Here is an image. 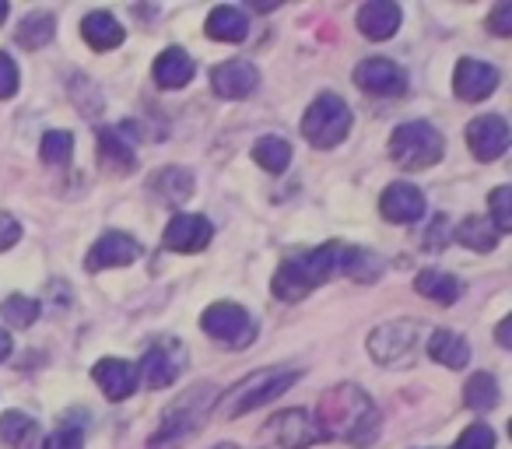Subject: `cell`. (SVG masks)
Instances as JSON below:
<instances>
[{"label": "cell", "instance_id": "cell-1", "mask_svg": "<svg viewBox=\"0 0 512 449\" xmlns=\"http://www.w3.org/2000/svg\"><path fill=\"white\" fill-rule=\"evenodd\" d=\"M316 421L323 439H344L351 446H365L379 435V411L358 386H337L323 397Z\"/></svg>", "mask_w": 512, "mask_h": 449}, {"label": "cell", "instance_id": "cell-2", "mask_svg": "<svg viewBox=\"0 0 512 449\" xmlns=\"http://www.w3.org/2000/svg\"><path fill=\"white\" fill-rule=\"evenodd\" d=\"M344 267V246L341 243H327L316 246V250L295 253L285 264L278 267L271 288L281 302H299L306 299L313 288H320L323 281H330L334 274H341Z\"/></svg>", "mask_w": 512, "mask_h": 449}, {"label": "cell", "instance_id": "cell-3", "mask_svg": "<svg viewBox=\"0 0 512 449\" xmlns=\"http://www.w3.org/2000/svg\"><path fill=\"white\" fill-rule=\"evenodd\" d=\"M446 144H442V134L432 127V123H404V127L393 130L390 137V158L407 172H421L432 169L442 158Z\"/></svg>", "mask_w": 512, "mask_h": 449}, {"label": "cell", "instance_id": "cell-4", "mask_svg": "<svg viewBox=\"0 0 512 449\" xmlns=\"http://www.w3.org/2000/svg\"><path fill=\"white\" fill-rule=\"evenodd\" d=\"M299 376H302V372H295V369H264V372H253V376H246L225 397V404H221V418H239V414L253 411V407L271 404V400L281 397V393H285L288 386H292Z\"/></svg>", "mask_w": 512, "mask_h": 449}, {"label": "cell", "instance_id": "cell-5", "mask_svg": "<svg viewBox=\"0 0 512 449\" xmlns=\"http://www.w3.org/2000/svg\"><path fill=\"white\" fill-rule=\"evenodd\" d=\"M302 134L313 148H337L351 134V109L341 95L327 92L306 109L302 116Z\"/></svg>", "mask_w": 512, "mask_h": 449}, {"label": "cell", "instance_id": "cell-6", "mask_svg": "<svg viewBox=\"0 0 512 449\" xmlns=\"http://www.w3.org/2000/svg\"><path fill=\"white\" fill-rule=\"evenodd\" d=\"M421 337H428V327L418 320H393L376 327V334L369 337V351L379 365L397 369V365H411V358L418 355Z\"/></svg>", "mask_w": 512, "mask_h": 449}, {"label": "cell", "instance_id": "cell-7", "mask_svg": "<svg viewBox=\"0 0 512 449\" xmlns=\"http://www.w3.org/2000/svg\"><path fill=\"white\" fill-rule=\"evenodd\" d=\"M200 327H204V334H211L214 341L228 344V348H249L256 337L253 316L242 306H235V302H214L211 309H204Z\"/></svg>", "mask_w": 512, "mask_h": 449}, {"label": "cell", "instance_id": "cell-8", "mask_svg": "<svg viewBox=\"0 0 512 449\" xmlns=\"http://www.w3.org/2000/svg\"><path fill=\"white\" fill-rule=\"evenodd\" d=\"M214 397H218V390H214L211 383L193 386L190 393H183V397H179L176 404L165 411L162 428H158V435L151 442H155V446H162V442H172V439H183V435H190L193 428L204 421V411H207V404H211Z\"/></svg>", "mask_w": 512, "mask_h": 449}, {"label": "cell", "instance_id": "cell-9", "mask_svg": "<svg viewBox=\"0 0 512 449\" xmlns=\"http://www.w3.org/2000/svg\"><path fill=\"white\" fill-rule=\"evenodd\" d=\"M183 362H186V351L179 341H155L148 351H144L141 365H137V379L151 386V390H165V386L176 383V376L183 372Z\"/></svg>", "mask_w": 512, "mask_h": 449}, {"label": "cell", "instance_id": "cell-10", "mask_svg": "<svg viewBox=\"0 0 512 449\" xmlns=\"http://www.w3.org/2000/svg\"><path fill=\"white\" fill-rule=\"evenodd\" d=\"M355 85L369 95L393 99V95L407 92V71L386 57H372V60H365V64L355 67Z\"/></svg>", "mask_w": 512, "mask_h": 449}, {"label": "cell", "instance_id": "cell-11", "mask_svg": "<svg viewBox=\"0 0 512 449\" xmlns=\"http://www.w3.org/2000/svg\"><path fill=\"white\" fill-rule=\"evenodd\" d=\"M214 229L211 221L204 218V214H176V218L165 225V250L172 253H200L207 243H211Z\"/></svg>", "mask_w": 512, "mask_h": 449}, {"label": "cell", "instance_id": "cell-12", "mask_svg": "<svg viewBox=\"0 0 512 449\" xmlns=\"http://www.w3.org/2000/svg\"><path fill=\"white\" fill-rule=\"evenodd\" d=\"M467 144L477 162H495L509 148V123L502 116H477L467 127Z\"/></svg>", "mask_w": 512, "mask_h": 449}, {"label": "cell", "instance_id": "cell-13", "mask_svg": "<svg viewBox=\"0 0 512 449\" xmlns=\"http://www.w3.org/2000/svg\"><path fill=\"white\" fill-rule=\"evenodd\" d=\"M260 85V71L249 60H225L211 71V88L218 99H249Z\"/></svg>", "mask_w": 512, "mask_h": 449}, {"label": "cell", "instance_id": "cell-14", "mask_svg": "<svg viewBox=\"0 0 512 449\" xmlns=\"http://www.w3.org/2000/svg\"><path fill=\"white\" fill-rule=\"evenodd\" d=\"M144 253V246L127 232H106L92 253L85 257V271H106V267H127Z\"/></svg>", "mask_w": 512, "mask_h": 449}, {"label": "cell", "instance_id": "cell-15", "mask_svg": "<svg viewBox=\"0 0 512 449\" xmlns=\"http://www.w3.org/2000/svg\"><path fill=\"white\" fill-rule=\"evenodd\" d=\"M271 432L285 449H309L313 442H323V428H320V421H316V414L302 411V407L278 414V418L271 421Z\"/></svg>", "mask_w": 512, "mask_h": 449}, {"label": "cell", "instance_id": "cell-16", "mask_svg": "<svg viewBox=\"0 0 512 449\" xmlns=\"http://www.w3.org/2000/svg\"><path fill=\"white\" fill-rule=\"evenodd\" d=\"M379 211H383L386 221L411 225V221L425 218V193L414 183H390L379 197Z\"/></svg>", "mask_w": 512, "mask_h": 449}, {"label": "cell", "instance_id": "cell-17", "mask_svg": "<svg viewBox=\"0 0 512 449\" xmlns=\"http://www.w3.org/2000/svg\"><path fill=\"white\" fill-rule=\"evenodd\" d=\"M453 88L463 102H481L488 99L498 88V71L491 64H481V60H460L453 74Z\"/></svg>", "mask_w": 512, "mask_h": 449}, {"label": "cell", "instance_id": "cell-18", "mask_svg": "<svg viewBox=\"0 0 512 449\" xmlns=\"http://www.w3.org/2000/svg\"><path fill=\"white\" fill-rule=\"evenodd\" d=\"M92 376L109 400H127L137 390V383H141L137 379V365H130L127 358H102V362H95Z\"/></svg>", "mask_w": 512, "mask_h": 449}, {"label": "cell", "instance_id": "cell-19", "mask_svg": "<svg viewBox=\"0 0 512 449\" xmlns=\"http://www.w3.org/2000/svg\"><path fill=\"white\" fill-rule=\"evenodd\" d=\"M358 29H362V36L376 39V43L397 36L400 8L393 4V0H372V4H365V8L358 11Z\"/></svg>", "mask_w": 512, "mask_h": 449}, {"label": "cell", "instance_id": "cell-20", "mask_svg": "<svg viewBox=\"0 0 512 449\" xmlns=\"http://www.w3.org/2000/svg\"><path fill=\"white\" fill-rule=\"evenodd\" d=\"M425 351L432 362L446 365V369H467L470 362V344L453 330H432L425 341Z\"/></svg>", "mask_w": 512, "mask_h": 449}, {"label": "cell", "instance_id": "cell-21", "mask_svg": "<svg viewBox=\"0 0 512 449\" xmlns=\"http://www.w3.org/2000/svg\"><path fill=\"white\" fill-rule=\"evenodd\" d=\"M155 85L165 88V92H172V88H186L193 81V74H197V64H193L190 57H186L183 50H165L162 57L155 60Z\"/></svg>", "mask_w": 512, "mask_h": 449}, {"label": "cell", "instance_id": "cell-22", "mask_svg": "<svg viewBox=\"0 0 512 449\" xmlns=\"http://www.w3.org/2000/svg\"><path fill=\"white\" fill-rule=\"evenodd\" d=\"M134 127L123 123V127H106L99 134V148H102V158L116 169H134L137 165V155H134Z\"/></svg>", "mask_w": 512, "mask_h": 449}, {"label": "cell", "instance_id": "cell-23", "mask_svg": "<svg viewBox=\"0 0 512 449\" xmlns=\"http://www.w3.org/2000/svg\"><path fill=\"white\" fill-rule=\"evenodd\" d=\"M0 442L11 449H43V435L39 425L22 411L0 414Z\"/></svg>", "mask_w": 512, "mask_h": 449}, {"label": "cell", "instance_id": "cell-24", "mask_svg": "<svg viewBox=\"0 0 512 449\" xmlns=\"http://www.w3.org/2000/svg\"><path fill=\"white\" fill-rule=\"evenodd\" d=\"M207 36L218 39V43H242L249 36V18L239 8H214L207 15Z\"/></svg>", "mask_w": 512, "mask_h": 449}, {"label": "cell", "instance_id": "cell-25", "mask_svg": "<svg viewBox=\"0 0 512 449\" xmlns=\"http://www.w3.org/2000/svg\"><path fill=\"white\" fill-rule=\"evenodd\" d=\"M81 36L92 50H113L123 43V29L109 11H92V15L81 22Z\"/></svg>", "mask_w": 512, "mask_h": 449}, {"label": "cell", "instance_id": "cell-26", "mask_svg": "<svg viewBox=\"0 0 512 449\" xmlns=\"http://www.w3.org/2000/svg\"><path fill=\"white\" fill-rule=\"evenodd\" d=\"M53 36H57V18H53L50 11H32V15H25L15 32L18 46H25V50H43V46L53 43Z\"/></svg>", "mask_w": 512, "mask_h": 449}, {"label": "cell", "instance_id": "cell-27", "mask_svg": "<svg viewBox=\"0 0 512 449\" xmlns=\"http://www.w3.org/2000/svg\"><path fill=\"white\" fill-rule=\"evenodd\" d=\"M414 288H418V295L439 302V306H453V302L463 295V285L446 271H421L418 281H414Z\"/></svg>", "mask_w": 512, "mask_h": 449}, {"label": "cell", "instance_id": "cell-28", "mask_svg": "<svg viewBox=\"0 0 512 449\" xmlns=\"http://www.w3.org/2000/svg\"><path fill=\"white\" fill-rule=\"evenodd\" d=\"M253 162L260 165V169H267V172L278 176V172H285L288 162H292V144L278 134L260 137V141L253 144Z\"/></svg>", "mask_w": 512, "mask_h": 449}, {"label": "cell", "instance_id": "cell-29", "mask_svg": "<svg viewBox=\"0 0 512 449\" xmlns=\"http://www.w3.org/2000/svg\"><path fill=\"white\" fill-rule=\"evenodd\" d=\"M453 239L460 246H467V250H474V253H491L498 246V232L491 229L484 218H467L463 225H456Z\"/></svg>", "mask_w": 512, "mask_h": 449}, {"label": "cell", "instance_id": "cell-30", "mask_svg": "<svg viewBox=\"0 0 512 449\" xmlns=\"http://www.w3.org/2000/svg\"><path fill=\"white\" fill-rule=\"evenodd\" d=\"M463 404L470 411H491L498 404V383L491 372H474L463 386Z\"/></svg>", "mask_w": 512, "mask_h": 449}, {"label": "cell", "instance_id": "cell-31", "mask_svg": "<svg viewBox=\"0 0 512 449\" xmlns=\"http://www.w3.org/2000/svg\"><path fill=\"white\" fill-rule=\"evenodd\" d=\"M74 155V137L67 134V130H50V134L43 137V144H39V158H43L46 165H67Z\"/></svg>", "mask_w": 512, "mask_h": 449}, {"label": "cell", "instance_id": "cell-32", "mask_svg": "<svg viewBox=\"0 0 512 449\" xmlns=\"http://www.w3.org/2000/svg\"><path fill=\"white\" fill-rule=\"evenodd\" d=\"M0 313H4V320H8L11 327L25 330V327H32V323L39 320V302L29 299V295H11V299H4Z\"/></svg>", "mask_w": 512, "mask_h": 449}, {"label": "cell", "instance_id": "cell-33", "mask_svg": "<svg viewBox=\"0 0 512 449\" xmlns=\"http://www.w3.org/2000/svg\"><path fill=\"white\" fill-rule=\"evenodd\" d=\"M155 190L162 193V200H186L193 193V176L186 169H165L162 176H158Z\"/></svg>", "mask_w": 512, "mask_h": 449}, {"label": "cell", "instance_id": "cell-34", "mask_svg": "<svg viewBox=\"0 0 512 449\" xmlns=\"http://www.w3.org/2000/svg\"><path fill=\"white\" fill-rule=\"evenodd\" d=\"M491 221H495V232H512V190L509 186H498L491 193Z\"/></svg>", "mask_w": 512, "mask_h": 449}, {"label": "cell", "instance_id": "cell-35", "mask_svg": "<svg viewBox=\"0 0 512 449\" xmlns=\"http://www.w3.org/2000/svg\"><path fill=\"white\" fill-rule=\"evenodd\" d=\"M43 449H85V428L81 425H60L57 432L43 442Z\"/></svg>", "mask_w": 512, "mask_h": 449}, {"label": "cell", "instance_id": "cell-36", "mask_svg": "<svg viewBox=\"0 0 512 449\" xmlns=\"http://www.w3.org/2000/svg\"><path fill=\"white\" fill-rule=\"evenodd\" d=\"M453 449H495V432H491L488 425H481V421H477V425H470L467 432L456 439Z\"/></svg>", "mask_w": 512, "mask_h": 449}, {"label": "cell", "instance_id": "cell-37", "mask_svg": "<svg viewBox=\"0 0 512 449\" xmlns=\"http://www.w3.org/2000/svg\"><path fill=\"white\" fill-rule=\"evenodd\" d=\"M18 92V67L8 53H0V99H11Z\"/></svg>", "mask_w": 512, "mask_h": 449}, {"label": "cell", "instance_id": "cell-38", "mask_svg": "<svg viewBox=\"0 0 512 449\" xmlns=\"http://www.w3.org/2000/svg\"><path fill=\"white\" fill-rule=\"evenodd\" d=\"M446 239H453V229H449L446 214H435L432 229L425 232V246H428V250H442V246H446Z\"/></svg>", "mask_w": 512, "mask_h": 449}, {"label": "cell", "instance_id": "cell-39", "mask_svg": "<svg viewBox=\"0 0 512 449\" xmlns=\"http://www.w3.org/2000/svg\"><path fill=\"white\" fill-rule=\"evenodd\" d=\"M18 239H22V225H18V221L11 218L8 211H0V253L11 250Z\"/></svg>", "mask_w": 512, "mask_h": 449}, {"label": "cell", "instance_id": "cell-40", "mask_svg": "<svg viewBox=\"0 0 512 449\" xmlns=\"http://www.w3.org/2000/svg\"><path fill=\"white\" fill-rule=\"evenodd\" d=\"M488 29L495 32V36H512V4H509V0H505V4H498V8L491 11Z\"/></svg>", "mask_w": 512, "mask_h": 449}, {"label": "cell", "instance_id": "cell-41", "mask_svg": "<svg viewBox=\"0 0 512 449\" xmlns=\"http://www.w3.org/2000/svg\"><path fill=\"white\" fill-rule=\"evenodd\" d=\"M495 334H498V344H502V348H509V344H512V337H509V316H505V320L498 323Z\"/></svg>", "mask_w": 512, "mask_h": 449}, {"label": "cell", "instance_id": "cell-42", "mask_svg": "<svg viewBox=\"0 0 512 449\" xmlns=\"http://www.w3.org/2000/svg\"><path fill=\"white\" fill-rule=\"evenodd\" d=\"M8 355H11V337L8 330L0 327V362H8Z\"/></svg>", "mask_w": 512, "mask_h": 449}, {"label": "cell", "instance_id": "cell-43", "mask_svg": "<svg viewBox=\"0 0 512 449\" xmlns=\"http://www.w3.org/2000/svg\"><path fill=\"white\" fill-rule=\"evenodd\" d=\"M8 0H0V25H4V22H8Z\"/></svg>", "mask_w": 512, "mask_h": 449}, {"label": "cell", "instance_id": "cell-44", "mask_svg": "<svg viewBox=\"0 0 512 449\" xmlns=\"http://www.w3.org/2000/svg\"><path fill=\"white\" fill-rule=\"evenodd\" d=\"M214 449H239V446H214Z\"/></svg>", "mask_w": 512, "mask_h": 449}]
</instances>
